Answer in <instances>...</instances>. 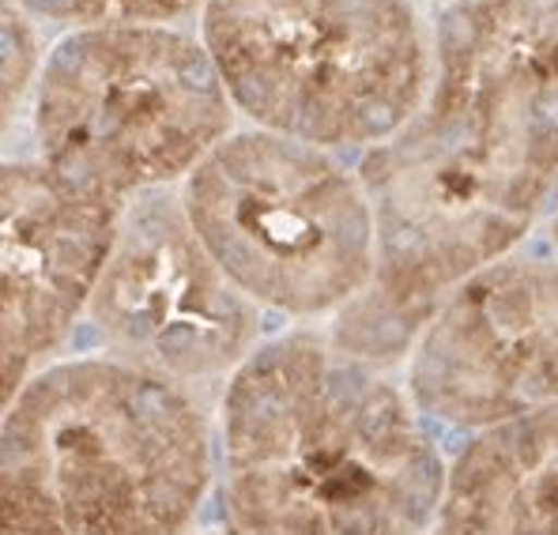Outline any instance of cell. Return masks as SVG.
I'll return each instance as SVG.
<instances>
[{
    "label": "cell",
    "instance_id": "cell-1",
    "mask_svg": "<svg viewBox=\"0 0 558 535\" xmlns=\"http://www.w3.org/2000/svg\"><path fill=\"white\" fill-rule=\"evenodd\" d=\"M430 90L363 162L377 276L336 343L389 362L438 302L529 234L558 185V0H457L438 20Z\"/></svg>",
    "mask_w": 558,
    "mask_h": 535
},
{
    "label": "cell",
    "instance_id": "cell-2",
    "mask_svg": "<svg viewBox=\"0 0 558 535\" xmlns=\"http://www.w3.org/2000/svg\"><path fill=\"white\" fill-rule=\"evenodd\" d=\"M449 472L374 362L322 336H283L234 369L223 397L231 535H418Z\"/></svg>",
    "mask_w": 558,
    "mask_h": 535
},
{
    "label": "cell",
    "instance_id": "cell-3",
    "mask_svg": "<svg viewBox=\"0 0 558 535\" xmlns=\"http://www.w3.org/2000/svg\"><path fill=\"white\" fill-rule=\"evenodd\" d=\"M4 411L0 535H178L201 509L208 430L167 377L61 362Z\"/></svg>",
    "mask_w": 558,
    "mask_h": 535
},
{
    "label": "cell",
    "instance_id": "cell-4",
    "mask_svg": "<svg viewBox=\"0 0 558 535\" xmlns=\"http://www.w3.org/2000/svg\"><path fill=\"white\" fill-rule=\"evenodd\" d=\"M201 27L238 110L314 147L397 136L430 84L408 0H204Z\"/></svg>",
    "mask_w": 558,
    "mask_h": 535
},
{
    "label": "cell",
    "instance_id": "cell-5",
    "mask_svg": "<svg viewBox=\"0 0 558 535\" xmlns=\"http://www.w3.org/2000/svg\"><path fill=\"white\" fill-rule=\"evenodd\" d=\"M227 129L231 95L208 46L162 23L76 31L38 80L43 162L118 204L193 174Z\"/></svg>",
    "mask_w": 558,
    "mask_h": 535
},
{
    "label": "cell",
    "instance_id": "cell-6",
    "mask_svg": "<svg viewBox=\"0 0 558 535\" xmlns=\"http://www.w3.org/2000/svg\"><path fill=\"white\" fill-rule=\"evenodd\" d=\"M182 208L204 250L260 306L317 317L377 276V219L363 178L322 147L238 133L189 174Z\"/></svg>",
    "mask_w": 558,
    "mask_h": 535
},
{
    "label": "cell",
    "instance_id": "cell-7",
    "mask_svg": "<svg viewBox=\"0 0 558 535\" xmlns=\"http://www.w3.org/2000/svg\"><path fill=\"white\" fill-rule=\"evenodd\" d=\"M92 320L121 362L167 381L238 369L253 355V299L219 268L185 208L147 193L125 208Z\"/></svg>",
    "mask_w": 558,
    "mask_h": 535
},
{
    "label": "cell",
    "instance_id": "cell-8",
    "mask_svg": "<svg viewBox=\"0 0 558 535\" xmlns=\"http://www.w3.org/2000/svg\"><path fill=\"white\" fill-rule=\"evenodd\" d=\"M412 397L468 430L558 408V265L502 257L457 283L418 332Z\"/></svg>",
    "mask_w": 558,
    "mask_h": 535
},
{
    "label": "cell",
    "instance_id": "cell-9",
    "mask_svg": "<svg viewBox=\"0 0 558 535\" xmlns=\"http://www.w3.org/2000/svg\"><path fill=\"white\" fill-rule=\"evenodd\" d=\"M125 204L72 185L46 162L0 174V366L4 403L38 358L92 306L118 245Z\"/></svg>",
    "mask_w": 558,
    "mask_h": 535
},
{
    "label": "cell",
    "instance_id": "cell-10",
    "mask_svg": "<svg viewBox=\"0 0 558 535\" xmlns=\"http://www.w3.org/2000/svg\"><path fill=\"white\" fill-rule=\"evenodd\" d=\"M418 535H558V408L483 430Z\"/></svg>",
    "mask_w": 558,
    "mask_h": 535
},
{
    "label": "cell",
    "instance_id": "cell-11",
    "mask_svg": "<svg viewBox=\"0 0 558 535\" xmlns=\"http://www.w3.org/2000/svg\"><path fill=\"white\" fill-rule=\"evenodd\" d=\"M27 12L53 23L84 27H129V23H162L193 12L201 0H15Z\"/></svg>",
    "mask_w": 558,
    "mask_h": 535
},
{
    "label": "cell",
    "instance_id": "cell-12",
    "mask_svg": "<svg viewBox=\"0 0 558 535\" xmlns=\"http://www.w3.org/2000/svg\"><path fill=\"white\" fill-rule=\"evenodd\" d=\"M35 38L20 12L12 8V0L4 4V110L12 113V106L20 102L23 87H27L31 72H35Z\"/></svg>",
    "mask_w": 558,
    "mask_h": 535
},
{
    "label": "cell",
    "instance_id": "cell-13",
    "mask_svg": "<svg viewBox=\"0 0 558 535\" xmlns=\"http://www.w3.org/2000/svg\"><path fill=\"white\" fill-rule=\"evenodd\" d=\"M555 245H558V216H555Z\"/></svg>",
    "mask_w": 558,
    "mask_h": 535
}]
</instances>
